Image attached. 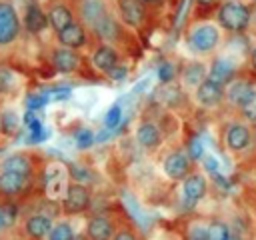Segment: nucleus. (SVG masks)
Listing matches in <instances>:
<instances>
[{"label":"nucleus","mask_w":256,"mask_h":240,"mask_svg":"<svg viewBox=\"0 0 256 240\" xmlns=\"http://www.w3.org/2000/svg\"><path fill=\"white\" fill-rule=\"evenodd\" d=\"M106 12H108V6L104 0H80V18L86 26H92Z\"/></svg>","instance_id":"nucleus-23"},{"label":"nucleus","mask_w":256,"mask_h":240,"mask_svg":"<svg viewBox=\"0 0 256 240\" xmlns=\"http://www.w3.org/2000/svg\"><path fill=\"white\" fill-rule=\"evenodd\" d=\"M136 142L144 150H154L162 142V132H160V128L154 122H142L136 128Z\"/></svg>","instance_id":"nucleus-19"},{"label":"nucleus","mask_w":256,"mask_h":240,"mask_svg":"<svg viewBox=\"0 0 256 240\" xmlns=\"http://www.w3.org/2000/svg\"><path fill=\"white\" fill-rule=\"evenodd\" d=\"M56 38H58V44L60 46H66V48H72V50H78V48H84L86 46V24L80 20V22H72L70 26H66L64 30L56 32Z\"/></svg>","instance_id":"nucleus-12"},{"label":"nucleus","mask_w":256,"mask_h":240,"mask_svg":"<svg viewBox=\"0 0 256 240\" xmlns=\"http://www.w3.org/2000/svg\"><path fill=\"white\" fill-rule=\"evenodd\" d=\"M60 204H62V212H64L66 216H78V214H84V212H88L90 206H92L90 190H88L82 182L70 180L68 190H66V196H64V200H62Z\"/></svg>","instance_id":"nucleus-3"},{"label":"nucleus","mask_w":256,"mask_h":240,"mask_svg":"<svg viewBox=\"0 0 256 240\" xmlns=\"http://www.w3.org/2000/svg\"><path fill=\"white\" fill-rule=\"evenodd\" d=\"M20 34V18L10 2H0V46L12 44Z\"/></svg>","instance_id":"nucleus-5"},{"label":"nucleus","mask_w":256,"mask_h":240,"mask_svg":"<svg viewBox=\"0 0 256 240\" xmlns=\"http://www.w3.org/2000/svg\"><path fill=\"white\" fill-rule=\"evenodd\" d=\"M186 42L196 54H212L220 44V28L212 22H198L188 30Z\"/></svg>","instance_id":"nucleus-1"},{"label":"nucleus","mask_w":256,"mask_h":240,"mask_svg":"<svg viewBox=\"0 0 256 240\" xmlns=\"http://www.w3.org/2000/svg\"><path fill=\"white\" fill-rule=\"evenodd\" d=\"M46 24H48V16H46L36 4H30L28 10H26V16H24V26H26V30L38 34V32H42V30L46 28Z\"/></svg>","instance_id":"nucleus-25"},{"label":"nucleus","mask_w":256,"mask_h":240,"mask_svg":"<svg viewBox=\"0 0 256 240\" xmlns=\"http://www.w3.org/2000/svg\"><path fill=\"white\" fill-rule=\"evenodd\" d=\"M116 232V224L110 216L106 214H94L84 228V238L86 240H112Z\"/></svg>","instance_id":"nucleus-8"},{"label":"nucleus","mask_w":256,"mask_h":240,"mask_svg":"<svg viewBox=\"0 0 256 240\" xmlns=\"http://www.w3.org/2000/svg\"><path fill=\"white\" fill-rule=\"evenodd\" d=\"M16 86V76L12 70L0 66V94H8Z\"/></svg>","instance_id":"nucleus-30"},{"label":"nucleus","mask_w":256,"mask_h":240,"mask_svg":"<svg viewBox=\"0 0 256 240\" xmlns=\"http://www.w3.org/2000/svg\"><path fill=\"white\" fill-rule=\"evenodd\" d=\"M188 240H210L208 238V226L206 224H200V222L192 224L188 228Z\"/></svg>","instance_id":"nucleus-32"},{"label":"nucleus","mask_w":256,"mask_h":240,"mask_svg":"<svg viewBox=\"0 0 256 240\" xmlns=\"http://www.w3.org/2000/svg\"><path fill=\"white\" fill-rule=\"evenodd\" d=\"M250 18V8L240 0H224L218 8V24L228 32H244Z\"/></svg>","instance_id":"nucleus-2"},{"label":"nucleus","mask_w":256,"mask_h":240,"mask_svg":"<svg viewBox=\"0 0 256 240\" xmlns=\"http://www.w3.org/2000/svg\"><path fill=\"white\" fill-rule=\"evenodd\" d=\"M146 4H156V2H160V0H144Z\"/></svg>","instance_id":"nucleus-41"},{"label":"nucleus","mask_w":256,"mask_h":240,"mask_svg":"<svg viewBox=\"0 0 256 240\" xmlns=\"http://www.w3.org/2000/svg\"><path fill=\"white\" fill-rule=\"evenodd\" d=\"M12 218H14V214H12V210L10 208H4V206H0V234L12 224Z\"/></svg>","instance_id":"nucleus-34"},{"label":"nucleus","mask_w":256,"mask_h":240,"mask_svg":"<svg viewBox=\"0 0 256 240\" xmlns=\"http://www.w3.org/2000/svg\"><path fill=\"white\" fill-rule=\"evenodd\" d=\"M230 240H242V238H240V236H236V234H232V236H230Z\"/></svg>","instance_id":"nucleus-40"},{"label":"nucleus","mask_w":256,"mask_h":240,"mask_svg":"<svg viewBox=\"0 0 256 240\" xmlns=\"http://www.w3.org/2000/svg\"><path fill=\"white\" fill-rule=\"evenodd\" d=\"M194 98L200 106H218L224 98H226V86L218 84L216 80L212 78H206L204 82H200L196 88H194Z\"/></svg>","instance_id":"nucleus-6"},{"label":"nucleus","mask_w":256,"mask_h":240,"mask_svg":"<svg viewBox=\"0 0 256 240\" xmlns=\"http://www.w3.org/2000/svg\"><path fill=\"white\" fill-rule=\"evenodd\" d=\"M48 240H76V232L68 220H60L52 226Z\"/></svg>","instance_id":"nucleus-26"},{"label":"nucleus","mask_w":256,"mask_h":240,"mask_svg":"<svg viewBox=\"0 0 256 240\" xmlns=\"http://www.w3.org/2000/svg\"><path fill=\"white\" fill-rule=\"evenodd\" d=\"M252 92H254V88H252V84H248L246 80H232V82L226 86V100H228L232 106L240 108V106L250 98Z\"/></svg>","instance_id":"nucleus-22"},{"label":"nucleus","mask_w":256,"mask_h":240,"mask_svg":"<svg viewBox=\"0 0 256 240\" xmlns=\"http://www.w3.org/2000/svg\"><path fill=\"white\" fill-rule=\"evenodd\" d=\"M144 4H146L144 0H116V8H118L122 22L130 28L142 26V22L146 18Z\"/></svg>","instance_id":"nucleus-10"},{"label":"nucleus","mask_w":256,"mask_h":240,"mask_svg":"<svg viewBox=\"0 0 256 240\" xmlns=\"http://www.w3.org/2000/svg\"><path fill=\"white\" fill-rule=\"evenodd\" d=\"M26 184H28L26 176L0 168V194L2 196H8V198L20 196L26 190Z\"/></svg>","instance_id":"nucleus-16"},{"label":"nucleus","mask_w":256,"mask_h":240,"mask_svg":"<svg viewBox=\"0 0 256 240\" xmlns=\"http://www.w3.org/2000/svg\"><path fill=\"white\" fill-rule=\"evenodd\" d=\"M240 114L244 116V120L256 124V88H254V92L250 94V98L240 106Z\"/></svg>","instance_id":"nucleus-29"},{"label":"nucleus","mask_w":256,"mask_h":240,"mask_svg":"<svg viewBox=\"0 0 256 240\" xmlns=\"http://www.w3.org/2000/svg\"><path fill=\"white\" fill-rule=\"evenodd\" d=\"M116 120H118V108L114 106V110L108 114V126H114V124H116Z\"/></svg>","instance_id":"nucleus-37"},{"label":"nucleus","mask_w":256,"mask_h":240,"mask_svg":"<svg viewBox=\"0 0 256 240\" xmlns=\"http://www.w3.org/2000/svg\"><path fill=\"white\" fill-rule=\"evenodd\" d=\"M90 28H92V32H94L100 40H104V42H108V44H112V42L120 36V24H118V20L112 16L110 10H108L104 16H100Z\"/></svg>","instance_id":"nucleus-15"},{"label":"nucleus","mask_w":256,"mask_h":240,"mask_svg":"<svg viewBox=\"0 0 256 240\" xmlns=\"http://www.w3.org/2000/svg\"><path fill=\"white\" fill-rule=\"evenodd\" d=\"M208 192V182L202 174L198 172H190L184 180H182V200L188 206H194L198 200H202Z\"/></svg>","instance_id":"nucleus-9"},{"label":"nucleus","mask_w":256,"mask_h":240,"mask_svg":"<svg viewBox=\"0 0 256 240\" xmlns=\"http://www.w3.org/2000/svg\"><path fill=\"white\" fill-rule=\"evenodd\" d=\"M18 128H20V118H18V114H16V112H10V110L2 112V116H0V130H2L4 134H16Z\"/></svg>","instance_id":"nucleus-27"},{"label":"nucleus","mask_w":256,"mask_h":240,"mask_svg":"<svg viewBox=\"0 0 256 240\" xmlns=\"http://www.w3.org/2000/svg\"><path fill=\"white\" fill-rule=\"evenodd\" d=\"M0 168H2V170H10V172H16V174H22V176H26V178H30L32 172H34L32 160H30L26 154H22V152H14V154L6 156V158L0 162Z\"/></svg>","instance_id":"nucleus-21"},{"label":"nucleus","mask_w":256,"mask_h":240,"mask_svg":"<svg viewBox=\"0 0 256 240\" xmlns=\"http://www.w3.org/2000/svg\"><path fill=\"white\" fill-rule=\"evenodd\" d=\"M230 236H232V232L224 222L216 220V222L208 224V238L210 240H230Z\"/></svg>","instance_id":"nucleus-28"},{"label":"nucleus","mask_w":256,"mask_h":240,"mask_svg":"<svg viewBox=\"0 0 256 240\" xmlns=\"http://www.w3.org/2000/svg\"><path fill=\"white\" fill-rule=\"evenodd\" d=\"M224 142H226V148L230 152H242L252 144V132H250V128L246 124L234 122V124H230L226 128Z\"/></svg>","instance_id":"nucleus-11"},{"label":"nucleus","mask_w":256,"mask_h":240,"mask_svg":"<svg viewBox=\"0 0 256 240\" xmlns=\"http://www.w3.org/2000/svg\"><path fill=\"white\" fill-rule=\"evenodd\" d=\"M234 74H236V68H234L232 60H228L224 56H218L216 60H212V64L208 68V78L216 80L222 86H228L234 80Z\"/></svg>","instance_id":"nucleus-18"},{"label":"nucleus","mask_w":256,"mask_h":240,"mask_svg":"<svg viewBox=\"0 0 256 240\" xmlns=\"http://www.w3.org/2000/svg\"><path fill=\"white\" fill-rule=\"evenodd\" d=\"M174 76H176V72H174V66L170 62H162L158 66V78L162 84H170L174 80Z\"/></svg>","instance_id":"nucleus-33"},{"label":"nucleus","mask_w":256,"mask_h":240,"mask_svg":"<svg viewBox=\"0 0 256 240\" xmlns=\"http://www.w3.org/2000/svg\"><path fill=\"white\" fill-rule=\"evenodd\" d=\"M208 78V68L198 62V60H192L188 62L184 68H182V82L188 86V88H196L200 82H204Z\"/></svg>","instance_id":"nucleus-24"},{"label":"nucleus","mask_w":256,"mask_h":240,"mask_svg":"<svg viewBox=\"0 0 256 240\" xmlns=\"http://www.w3.org/2000/svg\"><path fill=\"white\" fill-rule=\"evenodd\" d=\"M190 168H192L190 156H188L186 152H182V150L170 152V154L164 158V162H162L164 174H166L170 180H174V182L184 180V178L190 174Z\"/></svg>","instance_id":"nucleus-7"},{"label":"nucleus","mask_w":256,"mask_h":240,"mask_svg":"<svg viewBox=\"0 0 256 240\" xmlns=\"http://www.w3.org/2000/svg\"><path fill=\"white\" fill-rule=\"evenodd\" d=\"M112 240H140V238H138V232L130 224H122V226L116 228Z\"/></svg>","instance_id":"nucleus-31"},{"label":"nucleus","mask_w":256,"mask_h":240,"mask_svg":"<svg viewBox=\"0 0 256 240\" xmlns=\"http://www.w3.org/2000/svg\"><path fill=\"white\" fill-rule=\"evenodd\" d=\"M52 226H54V222L48 214L36 212V214H30L24 220V234L32 240H44V238H48Z\"/></svg>","instance_id":"nucleus-13"},{"label":"nucleus","mask_w":256,"mask_h":240,"mask_svg":"<svg viewBox=\"0 0 256 240\" xmlns=\"http://www.w3.org/2000/svg\"><path fill=\"white\" fill-rule=\"evenodd\" d=\"M126 74H128V68H126L124 64H116L112 70H108V72H106V76H108L110 80H124V78H126Z\"/></svg>","instance_id":"nucleus-35"},{"label":"nucleus","mask_w":256,"mask_h":240,"mask_svg":"<svg viewBox=\"0 0 256 240\" xmlns=\"http://www.w3.org/2000/svg\"><path fill=\"white\" fill-rule=\"evenodd\" d=\"M250 64H252V68L256 70V48H254L252 54H250Z\"/></svg>","instance_id":"nucleus-38"},{"label":"nucleus","mask_w":256,"mask_h":240,"mask_svg":"<svg viewBox=\"0 0 256 240\" xmlns=\"http://www.w3.org/2000/svg\"><path fill=\"white\" fill-rule=\"evenodd\" d=\"M216 0H198V4L200 6H210V4H214Z\"/></svg>","instance_id":"nucleus-39"},{"label":"nucleus","mask_w":256,"mask_h":240,"mask_svg":"<svg viewBox=\"0 0 256 240\" xmlns=\"http://www.w3.org/2000/svg\"><path fill=\"white\" fill-rule=\"evenodd\" d=\"M68 168L62 162H52L46 166V196L54 202H62L68 190Z\"/></svg>","instance_id":"nucleus-4"},{"label":"nucleus","mask_w":256,"mask_h":240,"mask_svg":"<svg viewBox=\"0 0 256 240\" xmlns=\"http://www.w3.org/2000/svg\"><path fill=\"white\" fill-rule=\"evenodd\" d=\"M116 64H120V54H118V50L114 48V46H110V44H102V46H98L94 52H92V66L96 68V70H100V72H108V70H112Z\"/></svg>","instance_id":"nucleus-17"},{"label":"nucleus","mask_w":256,"mask_h":240,"mask_svg":"<svg viewBox=\"0 0 256 240\" xmlns=\"http://www.w3.org/2000/svg\"><path fill=\"white\" fill-rule=\"evenodd\" d=\"M48 22H50V26H52L54 32L64 30L66 26H70L74 22L72 8L68 4H64V2H58V4L50 6V10H48Z\"/></svg>","instance_id":"nucleus-20"},{"label":"nucleus","mask_w":256,"mask_h":240,"mask_svg":"<svg viewBox=\"0 0 256 240\" xmlns=\"http://www.w3.org/2000/svg\"><path fill=\"white\" fill-rule=\"evenodd\" d=\"M190 156L192 158H202V146H200V140H194L192 146H190Z\"/></svg>","instance_id":"nucleus-36"},{"label":"nucleus","mask_w":256,"mask_h":240,"mask_svg":"<svg viewBox=\"0 0 256 240\" xmlns=\"http://www.w3.org/2000/svg\"><path fill=\"white\" fill-rule=\"evenodd\" d=\"M52 64H54V68H56L58 72H62V74H72V72H76V70L80 68L82 58L78 56L76 50L66 48V46H60V48H56V50L52 52Z\"/></svg>","instance_id":"nucleus-14"}]
</instances>
